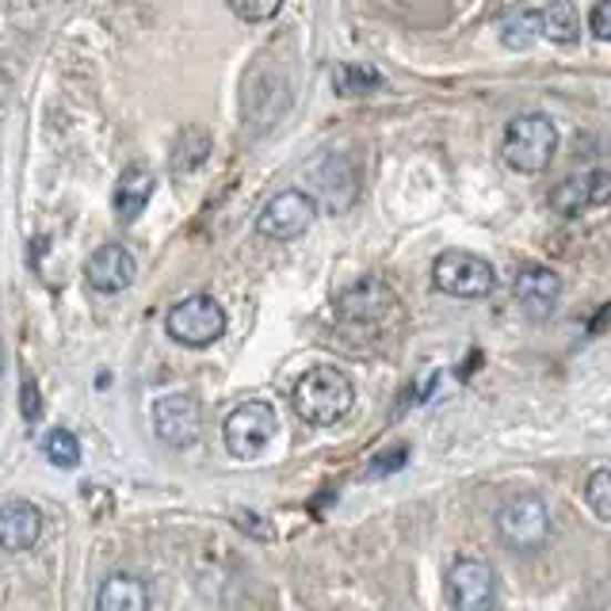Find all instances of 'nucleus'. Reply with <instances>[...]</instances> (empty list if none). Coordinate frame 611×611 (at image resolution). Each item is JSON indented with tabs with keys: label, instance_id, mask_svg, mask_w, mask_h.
<instances>
[{
	"label": "nucleus",
	"instance_id": "obj_17",
	"mask_svg": "<svg viewBox=\"0 0 611 611\" xmlns=\"http://www.w3.org/2000/svg\"><path fill=\"white\" fill-rule=\"evenodd\" d=\"M153 200V172L145 169H126L115 184V211L123 222H134L145 211V203Z\"/></svg>",
	"mask_w": 611,
	"mask_h": 611
},
{
	"label": "nucleus",
	"instance_id": "obj_10",
	"mask_svg": "<svg viewBox=\"0 0 611 611\" xmlns=\"http://www.w3.org/2000/svg\"><path fill=\"white\" fill-rule=\"evenodd\" d=\"M203 409L192 394H165L153 401V432L169 447H192L200 440Z\"/></svg>",
	"mask_w": 611,
	"mask_h": 611
},
{
	"label": "nucleus",
	"instance_id": "obj_13",
	"mask_svg": "<svg viewBox=\"0 0 611 611\" xmlns=\"http://www.w3.org/2000/svg\"><path fill=\"white\" fill-rule=\"evenodd\" d=\"M134 275H138V264L123 245H100L96 253L89 256V264H84V279H89V287L100 291V295L126 291L134 283Z\"/></svg>",
	"mask_w": 611,
	"mask_h": 611
},
{
	"label": "nucleus",
	"instance_id": "obj_19",
	"mask_svg": "<svg viewBox=\"0 0 611 611\" xmlns=\"http://www.w3.org/2000/svg\"><path fill=\"white\" fill-rule=\"evenodd\" d=\"M543 34L554 47H573L581 39V16L573 0H547L543 8Z\"/></svg>",
	"mask_w": 611,
	"mask_h": 611
},
{
	"label": "nucleus",
	"instance_id": "obj_15",
	"mask_svg": "<svg viewBox=\"0 0 611 611\" xmlns=\"http://www.w3.org/2000/svg\"><path fill=\"white\" fill-rule=\"evenodd\" d=\"M42 536V512L31 501L0 505V550H31Z\"/></svg>",
	"mask_w": 611,
	"mask_h": 611
},
{
	"label": "nucleus",
	"instance_id": "obj_21",
	"mask_svg": "<svg viewBox=\"0 0 611 611\" xmlns=\"http://www.w3.org/2000/svg\"><path fill=\"white\" fill-rule=\"evenodd\" d=\"M42 451L62 470H73L77 462H81V444H77V436L69 432V428H54V432L47 436V444H42Z\"/></svg>",
	"mask_w": 611,
	"mask_h": 611
},
{
	"label": "nucleus",
	"instance_id": "obj_26",
	"mask_svg": "<svg viewBox=\"0 0 611 611\" xmlns=\"http://www.w3.org/2000/svg\"><path fill=\"white\" fill-rule=\"evenodd\" d=\"M406 447H394V451L390 455H378V462H375V467H371V475H390V470H398V467H406Z\"/></svg>",
	"mask_w": 611,
	"mask_h": 611
},
{
	"label": "nucleus",
	"instance_id": "obj_11",
	"mask_svg": "<svg viewBox=\"0 0 611 611\" xmlns=\"http://www.w3.org/2000/svg\"><path fill=\"white\" fill-rule=\"evenodd\" d=\"M611 203V172L608 169H584L566 176L562 184L550 192V206L562 218H578V214L592 211V206Z\"/></svg>",
	"mask_w": 611,
	"mask_h": 611
},
{
	"label": "nucleus",
	"instance_id": "obj_4",
	"mask_svg": "<svg viewBox=\"0 0 611 611\" xmlns=\"http://www.w3.org/2000/svg\"><path fill=\"white\" fill-rule=\"evenodd\" d=\"M497 536L516 554H531V550L543 547L550 536V512L543 497L516 493L512 501H505L501 512H497Z\"/></svg>",
	"mask_w": 611,
	"mask_h": 611
},
{
	"label": "nucleus",
	"instance_id": "obj_22",
	"mask_svg": "<svg viewBox=\"0 0 611 611\" xmlns=\"http://www.w3.org/2000/svg\"><path fill=\"white\" fill-rule=\"evenodd\" d=\"M584 501H589V509L597 512L600 520L611 523V467L589 475V481H584Z\"/></svg>",
	"mask_w": 611,
	"mask_h": 611
},
{
	"label": "nucleus",
	"instance_id": "obj_18",
	"mask_svg": "<svg viewBox=\"0 0 611 611\" xmlns=\"http://www.w3.org/2000/svg\"><path fill=\"white\" fill-rule=\"evenodd\" d=\"M539 34H543V12H536V8H528V4H512L509 12H505L501 42L509 50H528Z\"/></svg>",
	"mask_w": 611,
	"mask_h": 611
},
{
	"label": "nucleus",
	"instance_id": "obj_3",
	"mask_svg": "<svg viewBox=\"0 0 611 611\" xmlns=\"http://www.w3.org/2000/svg\"><path fill=\"white\" fill-rule=\"evenodd\" d=\"M554 150H558V131L547 115H539V111L516 115L501 142V153H505V161H509V169L523 172V176L543 172L550 161H554Z\"/></svg>",
	"mask_w": 611,
	"mask_h": 611
},
{
	"label": "nucleus",
	"instance_id": "obj_6",
	"mask_svg": "<svg viewBox=\"0 0 611 611\" xmlns=\"http://www.w3.org/2000/svg\"><path fill=\"white\" fill-rule=\"evenodd\" d=\"M432 283L444 291V295L455 298H481L493 291L497 272L489 261H481L478 253H462V248H447V253L436 256L432 264Z\"/></svg>",
	"mask_w": 611,
	"mask_h": 611
},
{
	"label": "nucleus",
	"instance_id": "obj_27",
	"mask_svg": "<svg viewBox=\"0 0 611 611\" xmlns=\"http://www.w3.org/2000/svg\"><path fill=\"white\" fill-rule=\"evenodd\" d=\"M0 375H4V344H0Z\"/></svg>",
	"mask_w": 611,
	"mask_h": 611
},
{
	"label": "nucleus",
	"instance_id": "obj_23",
	"mask_svg": "<svg viewBox=\"0 0 611 611\" xmlns=\"http://www.w3.org/2000/svg\"><path fill=\"white\" fill-rule=\"evenodd\" d=\"M230 8H234V16H241L245 23H264L279 12L283 0H230Z\"/></svg>",
	"mask_w": 611,
	"mask_h": 611
},
{
	"label": "nucleus",
	"instance_id": "obj_16",
	"mask_svg": "<svg viewBox=\"0 0 611 611\" xmlns=\"http://www.w3.org/2000/svg\"><path fill=\"white\" fill-rule=\"evenodd\" d=\"M145 604H150V592H145V584L131 578V573H111V578L100 584V597H96L100 611H145Z\"/></svg>",
	"mask_w": 611,
	"mask_h": 611
},
{
	"label": "nucleus",
	"instance_id": "obj_8",
	"mask_svg": "<svg viewBox=\"0 0 611 611\" xmlns=\"http://www.w3.org/2000/svg\"><path fill=\"white\" fill-rule=\"evenodd\" d=\"M314 218H317L314 195L291 187V192H279L275 200L264 203L261 218H256V230H261L268 241H295L306 234Z\"/></svg>",
	"mask_w": 611,
	"mask_h": 611
},
{
	"label": "nucleus",
	"instance_id": "obj_2",
	"mask_svg": "<svg viewBox=\"0 0 611 611\" xmlns=\"http://www.w3.org/2000/svg\"><path fill=\"white\" fill-rule=\"evenodd\" d=\"M291 108V81L283 73V65H275L272 58H261L248 69L245 92H241V111H245L248 131H272Z\"/></svg>",
	"mask_w": 611,
	"mask_h": 611
},
{
	"label": "nucleus",
	"instance_id": "obj_1",
	"mask_svg": "<svg viewBox=\"0 0 611 611\" xmlns=\"http://www.w3.org/2000/svg\"><path fill=\"white\" fill-rule=\"evenodd\" d=\"M352 401H356V386L337 367H309L295 383V394H291V406H295L298 417L317 428L337 425V420L348 417Z\"/></svg>",
	"mask_w": 611,
	"mask_h": 611
},
{
	"label": "nucleus",
	"instance_id": "obj_14",
	"mask_svg": "<svg viewBox=\"0 0 611 611\" xmlns=\"http://www.w3.org/2000/svg\"><path fill=\"white\" fill-rule=\"evenodd\" d=\"M512 291H516V303L528 309V314L547 317L550 309L558 306V298H562V279H558V272L543 268V264H523Z\"/></svg>",
	"mask_w": 611,
	"mask_h": 611
},
{
	"label": "nucleus",
	"instance_id": "obj_7",
	"mask_svg": "<svg viewBox=\"0 0 611 611\" xmlns=\"http://www.w3.org/2000/svg\"><path fill=\"white\" fill-rule=\"evenodd\" d=\"M275 428H279V420H275V409L268 401H245L226 417L222 440H226V451L234 459H256L272 444Z\"/></svg>",
	"mask_w": 611,
	"mask_h": 611
},
{
	"label": "nucleus",
	"instance_id": "obj_5",
	"mask_svg": "<svg viewBox=\"0 0 611 611\" xmlns=\"http://www.w3.org/2000/svg\"><path fill=\"white\" fill-rule=\"evenodd\" d=\"M165 329L169 337L184 344V348H211V344L226 333V309L211 295H187L184 303L169 309Z\"/></svg>",
	"mask_w": 611,
	"mask_h": 611
},
{
	"label": "nucleus",
	"instance_id": "obj_12",
	"mask_svg": "<svg viewBox=\"0 0 611 611\" xmlns=\"http://www.w3.org/2000/svg\"><path fill=\"white\" fill-rule=\"evenodd\" d=\"M340 317L348 325H386L390 317H398V295L386 287L383 279H359L356 287H348L340 295Z\"/></svg>",
	"mask_w": 611,
	"mask_h": 611
},
{
	"label": "nucleus",
	"instance_id": "obj_20",
	"mask_svg": "<svg viewBox=\"0 0 611 611\" xmlns=\"http://www.w3.org/2000/svg\"><path fill=\"white\" fill-rule=\"evenodd\" d=\"M333 84H337L340 96H371V92L383 89V73L371 65H337L333 73Z\"/></svg>",
	"mask_w": 611,
	"mask_h": 611
},
{
	"label": "nucleus",
	"instance_id": "obj_24",
	"mask_svg": "<svg viewBox=\"0 0 611 611\" xmlns=\"http://www.w3.org/2000/svg\"><path fill=\"white\" fill-rule=\"evenodd\" d=\"M20 409H23V420H31V425L42 417L39 383H34V378H23V390H20Z\"/></svg>",
	"mask_w": 611,
	"mask_h": 611
},
{
	"label": "nucleus",
	"instance_id": "obj_9",
	"mask_svg": "<svg viewBox=\"0 0 611 611\" xmlns=\"http://www.w3.org/2000/svg\"><path fill=\"white\" fill-rule=\"evenodd\" d=\"M447 600L459 611H489L497 604V573L481 558H459L447 573Z\"/></svg>",
	"mask_w": 611,
	"mask_h": 611
},
{
	"label": "nucleus",
	"instance_id": "obj_25",
	"mask_svg": "<svg viewBox=\"0 0 611 611\" xmlns=\"http://www.w3.org/2000/svg\"><path fill=\"white\" fill-rule=\"evenodd\" d=\"M589 28H592V34H597L600 42H611V0H600V4L592 8Z\"/></svg>",
	"mask_w": 611,
	"mask_h": 611
}]
</instances>
